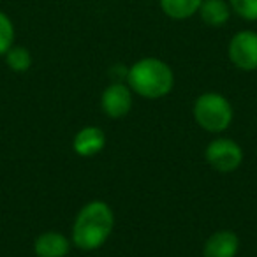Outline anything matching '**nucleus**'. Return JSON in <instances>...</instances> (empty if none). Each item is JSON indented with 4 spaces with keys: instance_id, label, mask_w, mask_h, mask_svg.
I'll use <instances>...</instances> for the list:
<instances>
[{
    "instance_id": "1",
    "label": "nucleus",
    "mask_w": 257,
    "mask_h": 257,
    "mask_svg": "<svg viewBox=\"0 0 257 257\" xmlns=\"http://www.w3.org/2000/svg\"><path fill=\"white\" fill-rule=\"evenodd\" d=\"M114 229V213L104 201H90L78 211L72 224V243L79 250L92 252L107 241Z\"/></svg>"
},
{
    "instance_id": "2",
    "label": "nucleus",
    "mask_w": 257,
    "mask_h": 257,
    "mask_svg": "<svg viewBox=\"0 0 257 257\" xmlns=\"http://www.w3.org/2000/svg\"><path fill=\"white\" fill-rule=\"evenodd\" d=\"M127 83L134 93L145 99H161L171 93L175 86V72L171 65L161 58L145 57L128 67Z\"/></svg>"
},
{
    "instance_id": "3",
    "label": "nucleus",
    "mask_w": 257,
    "mask_h": 257,
    "mask_svg": "<svg viewBox=\"0 0 257 257\" xmlns=\"http://www.w3.org/2000/svg\"><path fill=\"white\" fill-rule=\"evenodd\" d=\"M192 114L196 123L206 133H224L232 123V106L222 93L206 92L194 100Z\"/></svg>"
},
{
    "instance_id": "4",
    "label": "nucleus",
    "mask_w": 257,
    "mask_h": 257,
    "mask_svg": "<svg viewBox=\"0 0 257 257\" xmlns=\"http://www.w3.org/2000/svg\"><path fill=\"white\" fill-rule=\"evenodd\" d=\"M204 157H206V162L211 169L227 175L241 166L243 150L231 138H217V140L208 143Z\"/></svg>"
},
{
    "instance_id": "5",
    "label": "nucleus",
    "mask_w": 257,
    "mask_h": 257,
    "mask_svg": "<svg viewBox=\"0 0 257 257\" xmlns=\"http://www.w3.org/2000/svg\"><path fill=\"white\" fill-rule=\"evenodd\" d=\"M227 55L232 65L241 71L257 69V32L241 30L231 37L227 46Z\"/></svg>"
},
{
    "instance_id": "6",
    "label": "nucleus",
    "mask_w": 257,
    "mask_h": 257,
    "mask_svg": "<svg viewBox=\"0 0 257 257\" xmlns=\"http://www.w3.org/2000/svg\"><path fill=\"white\" fill-rule=\"evenodd\" d=\"M100 107L104 114L113 120L123 118L133 109V90L125 83H111L100 95Z\"/></svg>"
},
{
    "instance_id": "7",
    "label": "nucleus",
    "mask_w": 257,
    "mask_h": 257,
    "mask_svg": "<svg viewBox=\"0 0 257 257\" xmlns=\"http://www.w3.org/2000/svg\"><path fill=\"white\" fill-rule=\"evenodd\" d=\"M106 147V134L100 127L95 125H86L79 128L72 140V150L79 157H93L100 154Z\"/></svg>"
},
{
    "instance_id": "8",
    "label": "nucleus",
    "mask_w": 257,
    "mask_h": 257,
    "mask_svg": "<svg viewBox=\"0 0 257 257\" xmlns=\"http://www.w3.org/2000/svg\"><path fill=\"white\" fill-rule=\"evenodd\" d=\"M239 250V238L234 231L220 229L206 239L203 248L204 257H236Z\"/></svg>"
},
{
    "instance_id": "9",
    "label": "nucleus",
    "mask_w": 257,
    "mask_h": 257,
    "mask_svg": "<svg viewBox=\"0 0 257 257\" xmlns=\"http://www.w3.org/2000/svg\"><path fill=\"white\" fill-rule=\"evenodd\" d=\"M71 250V241L62 232L44 231L34 241V252L37 257H65Z\"/></svg>"
},
{
    "instance_id": "10",
    "label": "nucleus",
    "mask_w": 257,
    "mask_h": 257,
    "mask_svg": "<svg viewBox=\"0 0 257 257\" xmlns=\"http://www.w3.org/2000/svg\"><path fill=\"white\" fill-rule=\"evenodd\" d=\"M231 6L225 0H203L199 8V16L203 23L213 29L225 25L231 18Z\"/></svg>"
},
{
    "instance_id": "11",
    "label": "nucleus",
    "mask_w": 257,
    "mask_h": 257,
    "mask_svg": "<svg viewBox=\"0 0 257 257\" xmlns=\"http://www.w3.org/2000/svg\"><path fill=\"white\" fill-rule=\"evenodd\" d=\"M161 9L171 20H189L199 13L203 0H159Z\"/></svg>"
},
{
    "instance_id": "12",
    "label": "nucleus",
    "mask_w": 257,
    "mask_h": 257,
    "mask_svg": "<svg viewBox=\"0 0 257 257\" xmlns=\"http://www.w3.org/2000/svg\"><path fill=\"white\" fill-rule=\"evenodd\" d=\"M4 57L6 64L13 72H27L30 69V65H32V53L25 46L13 44Z\"/></svg>"
},
{
    "instance_id": "13",
    "label": "nucleus",
    "mask_w": 257,
    "mask_h": 257,
    "mask_svg": "<svg viewBox=\"0 0 257 257\" xmlns=\"http://www.w3.org/2000/svg\"><path fill=\"white\" fill-rule=\"evenodd\" d=\"M15 25L4 11H0V57L8 53L9 48L15 44Z\"/></svg>"
},
{
    "instance_id": "14",
    "label": "nucleus",
    "mask_w": 257,
    "mask_h": 257,
    "mask_svg": "<svg viewBox=\"0 0 257 257\" xmlns=\"http://www.w3.org/2000/svg\"><path fill=\"white\" fill-rule=\"evenodd\" d=\"M231 11L246 22H257V0H229Z\"/></svg>"
}]
</instances>
